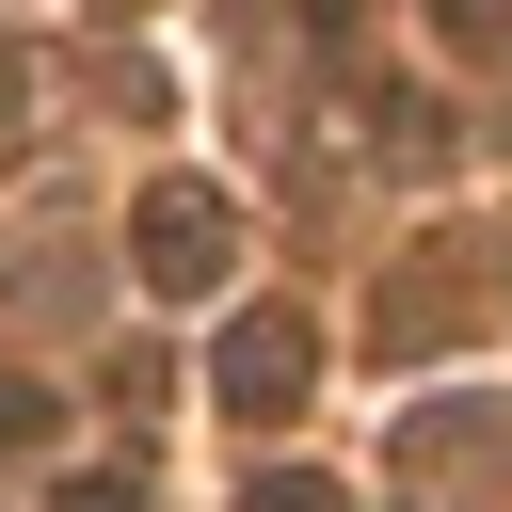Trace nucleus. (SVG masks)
<instances>
[{
	"instance_id": "f257e3e1",
	"label": "nucleus",
	"mask_w": 512,
	"mask_h": 512,
	"mask_svg": "<svg viewBox=\"0 0 512 512\" xmlns=\"http://www.w3.org/2000/svg\"><path fill=\"white\" fill-rule=\"evenodd\" d=\"M128 256H144V288H160V304H208V288H224V256H240V208H224L208 176H160V192H144V224H128Z\"/></svg>"
},
{
	"instance_id": "0eeeda50",
	"label": "nucleus",
	"mask_w": 512,
	"mask_h": 512,
	"mask_svg": "<svg viewBox=\"0 0 512 512\" xmlns=\"http://www.w3.org/2000/svg\"><path fill=\"white\" fill-rule=\"evenodd\" d=\"M16 112H32V64H16V48H0V144H16Z\"/></svg>"
},
{
	"instance_id": "7ed1b4c3",
	"label": "nucleus",
	"mask_w": 512,
	"mask_h": 512,
	"mask_svg": "<svg viewBox=\"0 0 512 512\" xmlns=\"http://www.w3.org/2000/svg\"><path fill=\"white\" fill-rule=\"evenodd\" d=\"M240 512H352L336 480H304V464H272V480H240Z\"/></svg>"
},
{
	"instance_id": "f03ea898",
	"label": "nucleus",
	"mask_w": 512,
	"mask_h": 512,
	"mask_svg": "<svg viewBox=\"0 0 512 512\" xmlns=\"http://www.w3.org/2000/svg\"><path fill=\"white\" fill-rule=\"evenodd\" d=\"M304 368H320L304 304H240V320H224V352H208V400H224V416H288V400H304Z\"/></svg>"
},
{
	"instance_id": "39448f33",
	"label": "nucleus",
	"mask_w": 512,
	"mask_h": 512,
	"mask_svg": "<svg viewBox=\"0 0 512 512\" xmlns=\"http://www.w3.org/2000/svg\"><path fill=\"white\" fill-rule=\"evenodd\" d=\"M48 432V384H0V448H32Z\"/></svg>"
},
{
	"instance_id": "423d86ee",
	"label": "nucleus",
	"mask_w": 512,
	"mask_h": 512,
	"mask_svg": "<svg viewBox=\"0 0 512 512\" xmlns=\"http://www.w3.org/2000/svg\"><path fill=\"white\" fill-rule=\"evenodd\" d=\"M448 32L464 48H512V0H448Z\"/></svg>"
},
{
	"instance_id": "20e7f679",
	"label": "nucleus",
	"mask_w": 512,
	"mask_h": 512,
	"mask_svg": "<svg viewBox=\"0 0 512 512\" xmlns=\"http://www.w3.org/2000/svg\"><path fill=\"white\" fill-rule=\"evenodd\" d=\"M48 512H144V464H112V480H64Z\"/></svg>"
}]
</instances>
